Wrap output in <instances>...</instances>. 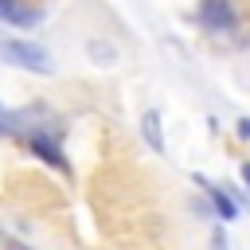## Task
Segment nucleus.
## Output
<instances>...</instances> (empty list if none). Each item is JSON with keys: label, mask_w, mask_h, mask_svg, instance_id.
<instances>
[{"label": "nucleus", "mask_w": 250, "mask_h": 250, "mask_svg": "<svg viewBox=\"0 0 250 250\" xmlns=\"http://www.w3.org/2000/svg\"><path fill=\"white\" fill-rule=\"evenodd\" d=\"M0 62L31 70V74H51V55L27 39H0Z\"/></svg>", "instance_id": "nucleus-1"}, {"label": "nucleus", "mask_w": 250, "mask_h": 250, "mask_svg": "<svg viewBox=\"0 0 250 250\" xmlns=\"http://www.w3.org/2000/svg\"><path fill=\"white\" fill-rule=\"evenodd\" d=\"M199 20H203V27L227 31V27H234V8L227 0H203L199 4Z\"/></svg>", "instance_id": "nucleus-2"}, {"label": "nucleus", "mask_w": 250, "mask_h": 250, "mask_svg": "<svg viewBox=\"0 0 250 250\" xmlns=\"http://www.w3.org/2000/svg\"><path fill=\"white\" fill-rule=\"evenodd\" d=\"M0 20H4V23H16V27H27V23L39 20V12L23 8L20 0H0Z\"/></svg>", "instance_id": "nucleus-3"}, {"label": "nucleus", "mask_w": 250, "mask_h": 250, "mask_svg": "<svg viewBox=\"0 0 250 250\" xmlns=\"http://www.w3.org/2000/svg\"><path fill=\"white\" fill-rule=\"evenodd\" d=\"M141 129H145V141H148L156 152H164V137H160V113H156V109H148V113L141 117Z\"/></svg>", "instance_id": "nucleus-4"}, {"label": "nucleus", "mask_w": 250, "mask_h": 250, "mask_svg": "<svg viewBox=\"0 0 250 250\" xmlns=\"http://www.w3.org/2000/svg\"><path fill=\"white\" fill-rule=\"evenodd\" d=\"M31 148H35L43 160H51L55 168H66V160H62V152H59V145H55V141H47V137H31Z\"/></svg>", "instance_id": "nucleus-5"}, {"label": "nucleus", "mask_w": 250, "mask_h": 250, "mask_svg": "<svg viewBox=\"0 0 250 250\" xmlns=\"http://www.w3.org/2000/svg\"><path fill=\"white\" fill-rule=\"evenodd\" d=\"M203 188H207V195H211V203H215V211H219V219H227V223H234V219H238V207H234V203H230V199H227V195H223L219 188H211V184H203Z\"/></svg>", "instance_id": "nucleus-6"}, {"label": "nucleus", "mask_w": 250, "mask_h": 250, "mask_svg": "<svg viewBox=\"0 0 250 250\" xmlns=\"http://www.w3.org/2000/svg\"><path fill=\"white\" fill-rule=\"evenodd\" d=\"M242 180H246V184H250V164H242Z\"/></svg>", "instance_id": "nucleus-7"}]
</instances>
